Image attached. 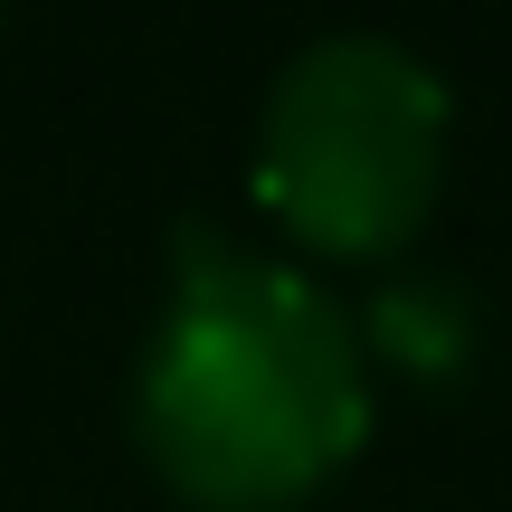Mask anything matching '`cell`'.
I'll list each match as a JSON object with an SVG mask.
<instances>
[{
    "mask_svg": "<svg viewBox=\"0 0 512 512\" xmlns=\"http://www.w3.org/2000/svg\"><path fill=\"white\" fill-rule=\"evenodd\" d=\"M446 86L399 38H313L266 86L256 200L313 256H399L437 209Z\"/></svg>",
    "mask_w": 512,
    "mask_h": 512,
    "instance_id": "obj_2",
    "label": "cell"
},
{
    "mask_svg": "<svg viewBox=\"0 0 512 512\" xmlns=\"http://www.w3.org/2000/svg\"><path fill=\"white\" fill-rule=\"evenodd\" d=\"M171 313L133 380V437L152 475L200 512H285L370 437V380L351 323L275 256L219 228L171 238Z\"/></svg>",
    "mask_w": 512,
    "mask_h": 512,
    "instance_id": "obj_1",
    "label": "cell"
}]
</instances>
